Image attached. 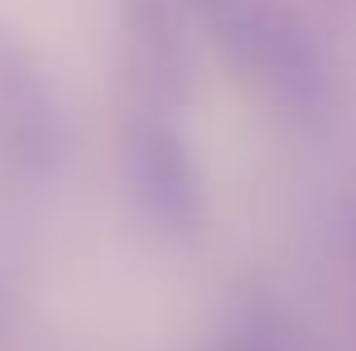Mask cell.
Returning <instances> with one entry per match:
<instances>
[{
    "label": "cell",
    "mask_w": 356,
    "mask_h": 351,
    "mask_svg": "<svg viewBox=\"0 0 356 351\" xmlns=\"http://www.w3.org/2000/svg\"><path fill=\"white\" fill-rule=\"evenodd\" d=\"M120 44L140 87L169 92L183 82V29L169 0H120Z\"/></svg>",
    "instance_id": "1"
},
{
    "label": "cell",
    "mask_w": 356,
    "mask_h": 351,
    "mask_svg": "<svg viewBox=\"0 0 356 351\" xmlns=\"http://www.w3.org/2000/svg\"><path fill=\"white\" fill-rule=\"evenodd\" d=\"M188 5H193V10L207 19V29L217 34V44H222V39L236 29V19L250 10V0H188Z\"/></svg>",
    "instance_id": "2"
}]
</instances>
